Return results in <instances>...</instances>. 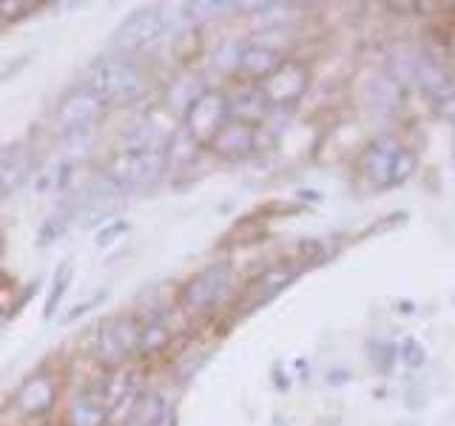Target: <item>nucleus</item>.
Masks as SVG:
<instances>
[{"label": "nucleus", "mask_w": 455, "mask_h": 426, "mask_svg": "<svg viewBox=\"0 0 455 426\" xmlns=\"http://www.w3.org/2000/svg\"><path fill=\"white\" fill-rule=\"evenodd\" d=\"M83 85L92 89L108 108L134 106L148 91L146 71H142L137 57L128 54H108L94 60L85 71Z\"/></svg>", "instance_id": "f257e3e1"}, {"label": "nucleus", "mask_w": 455, "mask_h": 426, "mask_svg": "<svg viewBox=\"0 0 455 426\" xmlns=\"http://www.w3.org/2000/svg\"><path fill=\"white\" fill-rule=\"evenodd\" d=\"M234 284V264L231 262H208L205 267H199L196 273H191L180 284L177 293V307L180 312L191 319H205L217 310Z\"/></svg>", "instance_id": "f03ea898"}, {"label": "nucleus", "mask_w": 455, "mask_h": 426, "mask_svg": "<svg viewBox=\"0 0 455 426\" xmlns=\"http://www.w3.org/2000/svg\"><path fill=\"white\" fill-rule=\"evenodd\" d=\"M100 174L117 185L123 196L146 191L168 174L165 151H111Z\"/></svg>", "instance_id": "7ed1b4c3"}, {"label": "nucleus", "mask_w": 455, "mask_h": 426, "mask_svg": "<svg viewBox=\"0 0 455 426\" xmlns=\"http://www.w3.org/2000/svg\"><path fill=\"white\" fill-rule=\"evenodd\" d=\"M174 35L171 20L163 6H142L134 9L128 18L120 20V26L111 35V49L114 54H128L137 57L154 46H160L165 37Z\"/></svg>", "instance_id": "20e7f679"}, {"label": "nucleus", "mask_w": 455, "mask_h": 426, "mask_svg": "<svg viewBox=\"0 0 455 426\" xmlns=\"http://www.w3.org/2000/svg\"><path fill=\"white\" fill-rule=\"evenodd\" d=\"M108 106L100 99L92 89H85L83 83L71 85V89L57 99L52 111V128L57 139L71 134H97L100 122L106 120Z\"/></svg>", "instance_id": "39448f33"}, {"label": "nucleus", "mask_w": 455, "mask_h": 426, "mask_svg": "<svg viewBox=\"0 0 455 426\" xmlns=\"http://www.w3.org/2000/svg\"><path fill=\"white\" fill-rule=\"evenodd\" d=\"M137 344H140V319L134 312L108 316L97 327V341H94L97 364L103 367V373L128 367L137 359Z\"/></svg>", "instance_id": "423d86ee"}, {"label": "nucleus", "mask_w": 455, "mask_h": 426, "mask_svg": "<svg viewBox=\"0 0 455 426\" xmlns=\"http://www.w3.org/2000/svg\"><path fill=\"white\" fill-rule=\"evenodd\" d=\"M362 168L367 179L379 185V188H393V185H402L412 174L416 156L395 137H379L367 146L362 156Z\"/></svg>", "instance_id": "0eeeda50"}, {"label": "nucleus", "mask_w": 455, "mask_h": 426, "mask_svg": "<svg viewBox=\"0 0 455 426\" xmlns=\"http://www.w3.org/2000/svg\"><path fill=\"white\" fill-rule=\"evenodd\" d=\"M60 401H63V381L52 369H37V373L26 375L12 398L14 412L20 418L40 421V423H46V418L60 406Z\"/></svg>", "instance_id": "6e6552de"}, {"label": "nucleus", "mask_w": 455, "mask_h": 426, "mask_svg": "<svg viewBox=\"0 0 455 426\" xmlns=\"http://www.w3.org/2000/svg\"><path fill=\"white\" fill-rule=\"evenodd\" d=\"M228 120H231V111H228L225 89H220V85H208V89L194 99V106L182 114L180 128L196 142V146L208 148L211 139L222 131Z\"/></svg>", "instance_id": "1a4fd4ad"}, {"label": "nucleus", "mask_w": 455, "mask_h": 426, "mask_svg": "<svg viewBox=\"0 0 455 426\" xmlns=\"http://www.w3.org/2000/svg\"><path fill=\"white\" fill-rule=\"evenodd\" d=\"M307 85H310L307 66L302 60H291V57H284V60L276 66L274 75L259 83V91L265 94L270 111H284L305 97Z\"/></svg>", "instance_id": "9d476101"}, {"label": "nucleus", "mask_w": 455, "mask_h": 426, "mask_svg": "<svg viewBox=\"0 0 455 426\" xmlns=\"http://www.w3.org/2000/svg\"><path fill=\"white\" fill-rule=\"evenodd\" d=\"M37 170V151L32 142H9L0 146V199L18 193Z\"/></svg>", "instance_id": "9b49d317"}, {"label": "nucleus", "mask_w": 455, "mask_h": 426, "mask_svg": "<svg viewBox=\"0 0 455 426\" xmlns=\"http://www.w3.org/2000/svg\"><path fill=\"white\" fill-rule=\"evenodd\" d=\"M108 423V409L103 401V387L89 383V387L75 390L63 404L60 423L57 426H106Z\"/></svg>", "instance_id": "f8f14e48"}, {"label": "nucleus", "mask_w": 455, "mask_h": 426, "mask_svg": "<svg viewBox=\"0 0 455 426\" xmlns=\"http://www.w3.org/2000/svg\"><path fill=\"white\" fill-rule=\"evenodd\" d=\"M282 60H284L282 51H276L274 46H267V43H262V40H245V43L239 40L234 80L259 85L265 77L274 75Z\"/></svg>", "instance_id": "ddd939ff"}, {"label": "nucleus", "mask_w": 455, "mask_h": 426, "mask_svg": "<svg viewBox=\"0 0 455 426\" xmlns=\"http://www.w3.org/2000/svg\"><path fill=\"white\" fill-rule=\"evenodd\" d=\"M208 89L205 75L196 68H177L163 85V111L171 120H182V114L194 106V99Z\"/></svg>", "instance_id": "4468645a"}, {"label": "nucleus", "mask_w": 455, "mask_h": 426, "mask_svg": "<svg viewBox=\"0 0 455 426\" xmlns=\"http://www.w3.org/2000/svg\"><path fill=\"white\" fill-rule=\"evenodd\" d=\"M259 148V128L245 125L239 120H228L225 128L211 139V146L205 151H211L217 160L222 162H242Z\"/></svg>", "instance_id": "2eb2a0df"}, {"label": "nucleus", "mask_w": 455, "mask_h": 426, "mask_svg": "<svg viewBox=\"0 0 455 426\" xmlns=\"http://www.w3.org/2000/svg\"><path fill=\"white\" fill-rule=\"evenodd\" d=\"M140 319V344H137V359L148 361L156 355L168 352V347L174 344V327L168 321L165 310H151V312H134Z\"/></svg>", "instance_id": "dca6fc26"}, {"label": "nucleus", "mask_w": 455, "mask_h": 426, "mask_svg": "<svg viewBox=\"0 0 455 426\" xmlns=\"http://www.w3.org/2000/svg\"><path fill=\"white\" fill-rule=\"evenodd\" d=\"M228 111H231V120H239L245 125L259 128L262 122H267L270 117V106L265 94L259 91V85H251V83H242V89L236 91H228Z\"/></svg>", "instance_id": "f3484780"}, {"label": "nucleus", "mask_w": 455, "mask_h": 426, "mask_svg": "<svg viewBox=\"0 0 455 426\" xmlns=\"http://www.w3.org/2000/svg\"><path fill=\"white\" fill-rule=\"evenodd\" d=\"M177 401L165 390H146L134 409L137 426H174Z\"/></svg>", "instance_id": "a211bd4d"}, {"label": "nucleus", "mask_w": 455, "mask_h": 426, "mask_svg": "<svg viewBox=\"0 0 455 426\" xmlns=\"http://www.w3.org/2000/svg\"><path fill=\"white\" fill-rule=\"evenodd\" d=\"M291 279H293V270H288V267H270V270H265V273H259L248 284V290H245V296H242L239 307H245V312H251L256 307L267 304L276 293H282L284 288H288Z\"/></svg>", "instance_id": "6ab92c4d"}, {"label": "nucleus", "mask_w": 455, "mask_h": 426, "mask_svg": "<svg viewBox=\"0 0 455 426\" xmlns=\"http://www.w3.org/2000/svg\"><path fill=\"white\" fill-rule=\"evenodd\" d=\"M203 151L205 148L196 146V142L177 125V131L171 134L168 142H165V168H168V174H185V170H191L199 156H203Z\"/></svg>", "instance_id": "aec40b11"}, {"label": "nucleus", "mask_w": 455, "mask_h": 426, "mask_svg": "<svg viewBox=\"0 0 455 426\" xmlns=\"http://www.w3.org/2000/svg\"><path fill=\"white\" fill-rule=\"evenodd\" d=\"M203 49H205V43H203V26H182L177 28L174 35H171V54H174V60L180 68H196L194 63L203 57Z\"/></svg>", "instance_id": "412c9836"}, {"label": "nucleus", "mask_w": 455, "mask_h": 426, "mask_svg": "<svg viewBox=\"0 0 455 426\" xmlns=\"http://www.w3.org/2000/svg\"><path fill=\"white\" fill-rule=\"evenodd\" d=\"M77 222V199H66V202L57 208L54 213H49L43 225L37 227V248H52L54 241H60L68 227Z\"/></svg>", "instance_id": "4be33fe9"}, {"label": "nucleus", "mask_w": 455, "mask_h": 426, "mask_svg": "<svg viewBox=\"0 0 455 426\" xmlns=\"http://www.w3.org/2000/svg\"><path fill=\"white\" fill-rule=\"evenodd\" d=\"M71 279H75V267H71V262H63L60 267L54 270L49 293H46V304H43V319L52 321L57 316V307H60V302L66 298V293L71 288Z\"/></svg>", "instance_id": "5701e85b"}, {"label": "nucleus", "mask_w": 455, "mask_h": 426, "mask_svg": "<svg viewBox=\"0 0 455 426\" xmlns=\"http://www.w3.org/2000/svg\"><path fill=\"white\" fill-rule=\"evenodd\" d=\"M40 9H43V4H35V0H14V4L12 0H0V26L28 20Z\"/></svg>", "instance_id": "b1692460"}, {"label": "nucleus", "mask_w": 455, "mask_h": 426, "mask_svg": "<svg viewBox=\"0 0 455 426\" xmlns=\"http://www.w3.org/2000/svg\"><path fill=\"white\" fill-rule=\"evenodd\" d=\"M236 51H239V43H222V46L213 51L211 57V66L213 71H220V77H234V71H236Z\"/></svg>", "instance_id": "393cba45"}, {"label": "nucleus", "mask_w": 455, "mask_h": 426, "mask_svg": "<svg viewBox=\"0 0 455 426\" xmlns=\"http://www.w3.org/2000/svg\"><path fill=\"white\" fill-rule=\"evenodd\" d=\"M128 231H132V225H128L125 219H108V222L97 231L94 241H97V248H111L114 241H120Z\"/></svg>", "instance_id": "a878e982"}, {"label": "nucleus", "mask_w": 455, "mask_h": 426, "mask_svg": "<svg viewBox=\"0 0 455 426\" xmlns=\"http://www.w3.org/2000/svg\"><path fill=\"white\" fill-rule=\"evenodd\" d=\"M28 63H32V51L26 54H14V57H4L0 60V83H9L20 75V71L28 68Z\"/></svg>", "instance_id": "bb28decb"}, {"label": "nucleus", "mask_w": 455, "mask_h": 426, "mask_svg": "<svg viewBox=\"0 0 455 426\" xmlns=\"http://www.w3.org/2000/svg\"><path fill=\"white\" fill-rule=\"evenodd\" d=\"M103 298H106V293H100V296L89 298V302H80V304H75V307H71L68 312H63V316H60V324H71V321H77V319H80V316H85V312H89V310H94L100 302H103Z\"/></svg>", "instance_id": "cd10ccee"}, {"label": "nucleus", "mask_w": 455, "mask_h": 426, "mask_svg": "<svg viewBox=\"0 0 455 426\" xmlns=\"http://www.w3.org/2000/svg\"><path fill=\"white\" fill-rule=\"evenodd\" d=\"M404 361L410 367H421L424 364V350L419 347V341H404Z\"/></svg>", "instance_id": "c85d7f7f"}, {"label": "nucleus", "mask_w": 455, "mask_h": 426, "mask_svg": "<svg viewBox=\"0 0 455 426\" xmlns=\"http://www.w3.org/2000/svg\"><path fill=\"white\" fill-rule=\"evenodd\" d=\"M6 321H9V316H6V310H4V307H0V330H4V327H6Z\"/></svg>", "instance_id": "c756f323"}, {"label": "nucleus", "mask_w": 455, "mask_h": 426, "mask_svg": "<svg viewBox=\"0 0 455 426\" xmlns=\"http://www.w3.org/2000/svg\"><path fill=\"white\" fill-rule=\"evenodd\" d=\"M37 426H54V423H37Z\"/></svg>", "instance_id": "7c9ffc66"}]
</instances>
